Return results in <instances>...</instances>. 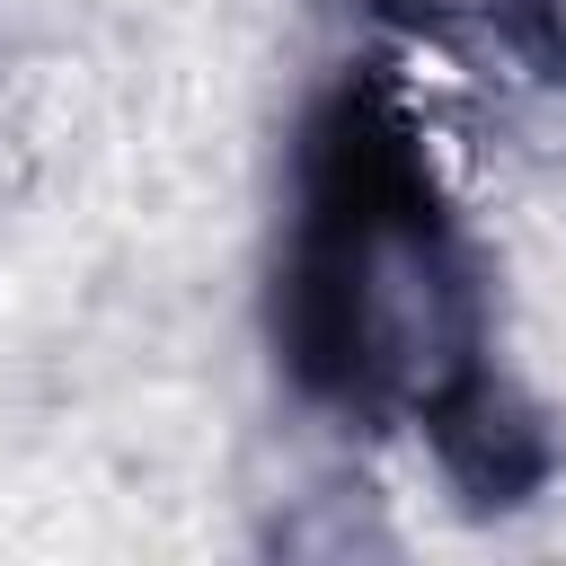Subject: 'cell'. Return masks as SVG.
<instances>
[{
    "label": "cell",
    "instance_id": "obj_1",
    "mask_svg": "<svg viewBox=\"0 0 566 566\" xmlns=\"http://www.w3.org/2000/svg\"><path fill=\"white\" fill-rule=\"evenodd\" d=\"M274 363L310 407L363 433H416L433 469L504 513L557 478L539 407L495 363V292L442 195L407 88L345 71L292 150V221L274 256Z\"/></svg>",
    "mask_w": 566,
    "mask_h": 566
}]
</instances>
